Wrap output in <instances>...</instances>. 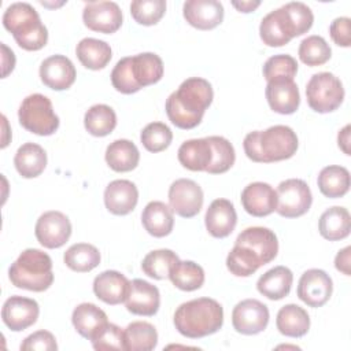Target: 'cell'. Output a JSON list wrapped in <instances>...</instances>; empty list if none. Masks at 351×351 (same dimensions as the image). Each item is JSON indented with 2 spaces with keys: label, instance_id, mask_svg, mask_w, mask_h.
<instances>
[{
  "label": "cell",
  "instance_id": "obj_49",
  "mask_svg": "<svg viewBox=\"0 0 351 351\" xmlns=\"http://www.w3.org/2000/svg\"><path fill=\"white\" fill-rule=\"evenodd\" d=\"M92 346L95 350H125V335L123 329H121L115 324H110L101 330V333L92 340Z\"/></svg>",
  "mask_w": 351,
  "mask_h": 351
},
{
  "label": "cell",
  "instance_id": "obj_46",
  "mask_svg": "<svg viewBox=\"0 0 351 351\" xmlns=\"http://www.w3.org/2000/svg\"><path fill=\"white\" fill-rule=\"evenodd\" d=\"M166 11L165 0H134L130 4L133 19L144 26L158 23Z\"/></svg>",
  "mask_w": 351,
  "mask_h": 351
},
{
  "label": "cell",
  "instance_id": "obj_36",
  "mask_svg": "<svg viewBox=\"0 0 351 351\" xmlns=\"http://www.w3.org/2000/svg\"><path fill=\"white\" fill-rule=\"evenodd\" d=\"M125 350L126 351H151L158 344V332L155 326L145 321H134L126 326Z\"/></svg>",
  "mask_w": 351,
  "mask_h": 351
},
{
  "label": "cell",
  "instance_id": "obj_25",
  "mask_svg": "<svg viewBox=\"0 0 351 351\" xmlns=\"http://www.w3.org/2000/svg\"><path fill=\"white\" fill-rule=\"evenodd\" d=\"M75 330L88 340H95L108 325L107 314L93 303L78 304L71 315Z\"/></svg>",
  "mask_w": 351,
  "mask_h": 351
},
{
  "label": "cell",
  "instance_id": "obj_10",
  "mask_svg": "<svg viewBox=\"0 0 351 351\" xmlns=\"http://www.w3.org/2000/svg\"><path fill=\"white\" fill-rule=\"evenodd\" d=\"M269 308L256 299H245L239 302L232 311V325L241 335H258L263 332L269 324Z\"/></svg>",
  "mask_w": 351,
  "mask_h": 351
},
{
  "label": "cell",
  "instance_id": "obj_6",
  "mask_svg": "<svg viewBox=\"0 0 351 351\" xmlns=\"http://www.w3.org/2000/svg\"><path fill=\"white\" fill-rule=\"evenodd\" d=\"M18 119L22 128L38 136H51L59 128V118L51 100L41 93H33L23 99L18 110Z\"/></svg>",
  "mask_w": 351,
  "mask_h": 351
},
{
  "label": "cell",
  "instance_id": "obj_23",
  "mask_svg": "<svg viewBox=\"0 0 351 351\" xmlns=\"http://www.w3.org/2000/svg\"><path fill=\"white\" fill-rule=\"evenodd\" d=\"M265 95L270 108L278 114H293L299 108L300 95L293 80L269 81Z\"/></svg>",
  "mask_w": 351,
  "mask_h": 351
},
{
  "label": "cell",
  "instance_id": "obj_35",
  "mask_svg": "<svg viewBox=\"0 0 351 351\" xmlns=\"http://www.w3.org/2000/svg\"><path fill=\"white\" fill-rule=\"evenodd\" d=\"M321 193L329 199L344 196L350 189V171L337 165L324 167L317 178Z\"/></svg>",
  "mask_w": 351,
  "mask_h": 351
},
{
  "label": "cell",
  "instance_id": "obj_4",
  "mask_svg": "<svg viewBox=\"0 0 351 351\" xmlns=\"http://www.w3.org/2000/svg\"><path fill=\"white\" fill-rule=\"evenodd\" d=\"M3 26L26 51H38L48 41V30L29 3H12L3 14Z\"/></svg>",
  "mask_w": 351,
  "mask_h": 351
},
{
  "label": "cell",
  "instance_id": "obj_15",
  "mask_svg": "<svg viewBox=\"0 0 351 351\" xmlns=\"http://www.w3.org/2000/svg\"><path fill=\"white\" fill-rule=\"evenodd\" d=\"M259 36L263 44L267 47H282L293 37H298L293 23L284 5L270 11L262 18L259 25Z\"/></svg>",
  "mask_w": 351,
  "mask_h": 351
},
{
  "label": "cell",
  "instance_id": "obj_26",
  "mask_svg": "<svg viewBox=\"0 0 351 351\" xmlns=\"http://www.w3.org/2000/svg\"><path fill=\"white\" fill-rule=\"evenodd\" d=\"M177 154L180 163L191 171H206L213 160V147L208 137L184 141Z\"/></svg>",
  "mask_w": 351,
  "mask_h": 351
},
{
  "label": "cell",
  "instance_id": "obj_42",
  "mask_svg": "<svg viewBox=\"0 0 351 351\" xmlns=\"http://www.w3.org/2000/svg\"><path fill=\"white\" fill-rule=\"evenodd\" d=\"M298 53L304 64L314 67L326 63L332 56V49L324 37L314 34L302 40Z\"/></svg>",
  "mask_w": 351,
  "mask_h": 351
},
{
  "label": "cell",
  "instance_id": "obj_18",
  "mask_svg": "<svg viewBox=\"0 0 351 351\" xmlns=\"http://www.w3.org/2000/svg\"><path fill=\"white\" fill-rule=\"evenodd\" d=\"M75 77V67L64 55H52L40 66V78L43 84L53 90L69 89L74 84Z\"/></svg>",
  "mask_w": 351,
  "mask_h": 351
},
{
  "label": "cell",
  "instance_id": "obj_50",
  "mask_svg": "<svg viewBox=\"0 0 351 351\" xmlns=\"http://www.w3.org/2000/svg\"><path fill=\"white\" fill-rule=\"evenodd\" d=\"M22 351H53L58 350L55 336L48 330H37L29 335L21 344Z\"/></svg>",
  "mask_w": 351,
  "mask_h": 351
},
{
  "label": "cell",
  "instance_id": "obj_1",
  "mask_svg": "<svg viewBox=\"0 0 351 351\" xmlns=\"http://www.w3.org/2000/svg\"><path fill=\"white\" fill-rule=\"evenodd\" d=\"M214 97L211 84L200 77H191L166 100V114L180 129L196 128Z\"/></svg>",
  "mask_w": 351,
  "mask_h": 351
},
{
  "label": "cell",
  "instance_id": "obj_51",
  "mask_svg": "<svg viewBox=\"0 0 351 351\" xmlns=\"http://www.w3.org/2000/svg\"><path fill=\"white\" fill-rule=\"evenodd\" d=\"M329 33L336 45L348 48L351 45V19L348 16L333 19L329 26Z\"/></svg>",
  "mask_w": 351,
  "mask_h": 351
},
{
  "label": "cell",
  "instance_id": "obj_31",
  "mask_svg": "<svg viewBox=\"0 0 351 351\" xmlns=\"http://www.w3.org/2000/svg\"><path fill=\"white\" fill-rule=\"evenodd\" d=\"M14 165L23 178H34L44 171L47 166V154L41 145L36 143H25L18 148L14 156Z\"/></svg>",
  "mask_w": 351,
  "mask_h": 351
},
{
  "label": "cell",
  "instance_id": "obj_47",
  "mask_svg": "<svg viewBox=\"0 0 351 351\" xmlns=\"http://www.w3.org/2000/svg\"><path fill=\"white\" fill-rule=\"evenodd\" d=\"M111 84L118 92L123 95H132L140 90V88L136 85L132 77L130 56L122 58L117 62L115 67L111 71Z\"/></svg>",
  "mask_w": 351,
  "mask_h": 351
},
{
  "label": "cell",
  "instance_id": "obj_11",
  "mask_svg": "<svg viewBox=\"0 0 351 351\" xmlns=\"http://www.w3.org/2000/svg\"><path fill=\"white\" fill-rule=\"evenodd\" d=\"M38 243L49 250L59 248L67 243L71 236L70 219L60 211H47L40 215L34 228Z\"/></svg>",
  "mask_w": 351,
  "mask_h": 351
},
{
  "label": "cell",
  "instance_id": "obj_7",
  "mask_svg": "<svg viewBox=\"0 0 351 351\" xmlns=\"http://www.w3.org/2000/svg\"><path fill=\"white\" fill-rule=\"evenodd\" d=\"M306 97L311 110L326 114L340 107L344 99V88L335 74L322 71L314 74L307 82Z\"/></svg>",
  "mask_w": 351,
  "mask_h": 351
},
{
  "label": "cell",
  "instance_id": "obj_40",
  "mask_svg": "<svg viewBox=\"0 0 351 351\" xmlns=\"http://www.w3.org/2000/svg\"><path fill=\"white\" fill-rule=\"evenodd\" d=\"M178 261V255L171 250H155L144 256L141 262V270L151 278L165 280L169 278L171 267Z\"/></svg>",
  "mask_w": 351,
  "mask_h": 351
},
{
  "label": "cell",
  "instance_id": "obj_20",
  "mask_svg": "<svg viewBox=\"0 0 351 351\" xmlns=\"http://www.w3.org/2000/svg\"><path fill=\"white\" fill-rule=\"evenodd\" d=\"M184 18L199 30H210L223 21V5L218 0H188L184 3Z\"/></svg>",
  "mask_w": 351,
  "mask_h": 351
},
{
  "label": "cell",
  "instance_id": "obj_16",
  "mask_svg": "<svg viewBox=\"0 0 351 351\" xmlns=\"http://www.w3.org/2000/svg\"><path fill=\"white\" fill-rule=\"evenodd\" d=\"M40 314L38 303L34 299L14 295L8 298L1 308V318L7 328L21 332L36 324Z\"/></svg>",
  "mask_w": 351,
  "mask_h": 351
},
{
  "label": "cell",
  "instance_id": "obj_24",
  "mask_svg": "<svg viewBox=\"0 0 351 351\" xmlns=\"http://www.w3.org/2000/svg\"><path fill=\"white\" fill-rule=\"evenodd\" d=\"M130 281L117 270H106L95 277L93 292L101 302L115 306L126 300Z\"/></svg>",
  "mask_w": 351,
  "mask_h": 351
},
{
  "label": "cell",
  "instance_id": "obj_48",
  "mask_svg": "<svg viewBox=\"0 0 351 351\" xmlns=\"http://www.w3.org/2000/svg\"><path fill=\"white\" fill-rule=\"evenodd\" d=\"M284 8L287 10L293 27L296 30V36H302L303 33L308 32L314 22L313 11L308 5L300 1H291L284 4Z\"/></svg>",
  "mask_w": 351,
  "mask_h": 351
},
{
  "label": "cell",
  "instance_id": "obj_12",
  "mask_svg": "<svg viewBox=\"0 0 351 351\" xmlns=\"http://www.w3.org/2000/svg\"><path fill=\"white\" fill-rule=\"evenodd\" d=\"M82 19L88 29L111 34L122 25V11L114 1H88L82 11Z\"/></svg>",
  "mask_w": 351,
  "mask_h": 351
},
{
  "label": "cell",
  "instance_id": "obj_43",
  "mask_svg": "<svg viewBox=\"0 0 351 351\" xmlns=\"http://www.w3.org/2000/svg\"><path fill=\"white\" fill-rule=\"evenodd\" d=\"M259 259L245 247L234 244L226 256L228 270L237 277H248L261 267Z\"/></svg>",
  "mask_w": 351,
  "mask_h": 351
},
{
  "label": "cell",
  "instance_id": "obj_45",
  "mask_svg": "<svg viewBox=\"0 0 351 351\" xmlns=\"http://www.w3.org/2000/svg\"><path fill=\"white\" fill-rule=\"evenodd\" d=\"M140 140L147 151L155 154L165 151L171 144L173 133L166 123L151 122L141 130Z\"/></svg>",
  "mask_w": 351,
  "mask_h": 351
},
{
  "label": "cell",
  "instance_id": "obj_39",
  "mask_svg": "<svg viewBox=\"0 0 351 351\" xmlns=\"http://www.w3.org/2000/svg\"><path fill=\"white\" fill-rule=\"evenodd\" d=\"M84 125L92 136L104 137L117 126L115 111L107 104H95L85 112Z\"/></svg>",
  "mask_w": 351,
  "mask_h": 351
},
{
  "label": "cell",
  "instance_id": "obj_44",
  "mask_svg": "<svg viewBox=\"0 0 351 351\" xmlns=\"http://www.w3.org/2000/svg\"><path fill=\"white\" fill-rule=\"evenodd\" d=\"M262 71L267 82L274 80H293L298 73V62L291 55L278 53L265 62Z\"/></svg>",
  "mask_w": 351,
  "mask_h": 351
},
{
  "label": "cell",
  "instance_id": "obj_30",
  "mask_svg": "<svg viewBox=\"0 0 351 351\" xmlns=\"http://www.w3.org/2000/svg\"><path fill=\"white\" fill-rule=\"evenodd\" d=\"M318 230L319 234L329 241L346 239L351 230V217L348 210L340 206L325 210L319 217Z\"/></svg>",
  "mask_w": 351,
  "mask_h": 351
},
{
  "label": "cell",
  "instance_id": "obj_19",
  "mask_svg": "<svg viewBox=\"0 0 351 351\" xmlns=\"http://www.w3.org/2000/svg\"><path fill=\"white\" fill-rule=\"evenodd\" d=\"M243 208L252 217H266L277 208V193L267 182H251L241 192Z\"/></svg>",
  "mask_w": 351,
  "mask_h": 351
},
{
  "label": "cell",
  "instance_id": "obj_9",
  "mask_svg": "<svg viewBox=\"0 0 351 351\" xmlns=\"http://www.w3.org/2000/svg\"><path fill=\"white\" fill-rule=\"evenodd\" d=\"M203 191L197 182L189 178L176 180L169 188V206L177 215L192 218L203 207Z\"/></svg>",
  "mask_w": 351,
  "mask_h": 351
},
{
  "label": "cell",
  "instance_id": "obj_54",
  "mask_svg": "<svg viewBox=\"0 0 351 351\" xmlns=\"http://www.w3.org/2000/svg\"><path fill=\"white\" fill-rule=\"evenodd\" d=\"M350 129L351 126L350 125H346L337 134V143H339V147L340 149L346 154V155H350Z\"/></svg>",
  "mask_w": 351,
  "mask_h": 351
},
{
  "label": "cell",
  "instance_id": "obj_55",
  "mask_svg": "<svg viewBox=\"0 0 351 351\" xmlns=\"http://www.w3.org/2000/svg\"><path fill=\"white\" fill-rule=\"evenodd\" d=\"M232 5L237 8L240 12H252L255 8L261 5V1H232Z\"/></svg>",
  "mask_w": 351,
  "mask_h": 351
},
{
  "label": "cell",
  "instance_id": "obj_41",
  "mask_svg": "<svg viewBox=\"0 0 351 351\" xmlns=\"http://www.w3.org/2000/svg\"><path fill=\"white\" fill-rule=\"evenodd\" d=\"M208 141L213 147V160L206 171L208 174L226 173L234 165L236 154L233 145L222 136H210Z\"/></svg>",
  "mask_w": 351,
  "mask_h": 351
},
{
  "label": "cell",
  "instance_id": "obj_38",
  "mask_svg": "<svg viewBox=\"0 0 351 351\" xmlns=\"http://www.w3.org/2000/svg\"><path fill=\"white\" fill-rule=\"evenodd\" d=\"M173 285L181 291H196L204 284V270L192 261H178L169 274Z\"/></svg>",
  "mask_w": 351,
  "mask_h": 351
},
{
  "label": "cell",
  "instance_id": "obj_8",
  "mask_svg": "<svg viewBox=\"0 0 351 351\" xmlns=\"http://www.w3.org/2000/svg\"><path fill=\"white\" fill-rule=\"evenodd\" d=\"M277 208L276 211L284 218H298L304 215L313 203V195L300 178H289L281 181L277 186Z\"/></svg>",
  "mask_w": 351,
  "mask_h": 351
},
{
  "label": "cell",
  "instance_id": "obj_27",
  "mask_svg": "<svg viewBox=\"0 0 351 351\" xmlns=\"http://www.w3.org/2000/svg\"><path fill=\"white\" fill-rule=\"evenodd\" d=\"M144 229L154 237H165L171 233L174 226L173 210L163 202H149L141 214Z\"/></svg>",
  "mask_w": 351,
  "mask_h": 351
},
{
  "label": "cell",
  "instance_id": "obj_5",
  "mask_svg": "<svg viewBox=\"0 0 351 351\" xmlns=\"http://www.w3.org/2000/svg\"><path fill=\"white\" fill-rule=\"evenodd\" d=\"M8 277L16 288L43 292L53 282L52 259L37 248H27L21 252L8 269Z\"/></svg>",
  "mask_w": 351,
  "mask_h": 351
},
{
  "label": "cell",
  "instance_id": "obj_14",
  "mask_svg": "<svg viewBox=\"0 0 351 351\" xmlns=\"http://www.w3.org/2000/svg\"><path fill=\"white\" fill-rule=\"evenodd\" d=\"M237 245L248 248L261 262L270 263L278 252V240L273 230L263 226H251L244 229L236 239Z\"/></svg>",
  "mask_w": 351,
  "mask_h": 351
},
{
  "label": "cell",
  "instance_id": "obj_2",
  "mask_svg": "<svg viewBox=\"0 0 351 351\" xmlns=\"http://www.w3.org/2000/svg\"><path fill=\"white\" fill-rule=\"evenodd\" d=\"M298 136L292 128L274 125L266 130L250 132L243 141L248 159L256 163H273L292 158L298 151Z\"/></svg>",
  "mask_w": 351,
  "mask_h": 351
},
{
  "label": "cell",
  "instance_id": "obj_32",
  "mask_svg": "<svg viewBox=\"0 0 351 351\" xmlns=\"http://www.w3.org/2000/svg\"><path fill=\"white\" fill-rule=\"evenodd\" d=\"M276 326L284 336L302 337L310 329V317L303 307L289 303L278 310Z\"/></svg>",
  "mask_w": 351,
  "mask_h": 351
},
{
  "label": "cell",
  "instance_id": "obj_37",
  "mask_svg": "<svg viewBox=\"0 0 351 351\" xmlns=\"http://www.w3.org/2000/svg\"><path fill=\"white\" fill-rule=\"evenodd\" d=\"M63 261L69 269L77 273L93 270L100 263L99 250L88 243H77L69 247L63 255Z\"/></svg>",
  "mask_w": 351,
  "mask_h": 351
},
{
  "label": "cell",
  "instance_id": "obj_22",
  "mask_svg": "<svg viewBox=\"0 0 351 351\" xmlns=\"http://www.w3.org/2000/svg\"><path fill=\"white\" fill-rule=\"evenodd\" d=\"M138 202L137 186L129 180H114L104 189L106 208L114 215H128Z\"/></svg>",
  "mask_w": 351,
  "mask_h": 351
},
{
  "label": "cell",
  "instance_id": "obj_3",
  "mask_svg": "<svg viewBox=\"0 0 351 351\" xmlns=\"http://www.w3.org/2000/svg\"><path fill=\"white\" fill-rule=\"evenodd\" d=\"M223 325V308L211 298H197L178 306L174 326L185 337L200 339L218 332Z\"/></svg>",
  "mask_w": 351,
  "mask_h": 351
},
{
  "label": "cell",
  "instance_id": "obj_53",
  "mask_svg": "<svg viewBox=\"0 0 351 351\" xmlns=\"http://www.w3.org/2000/svg\"><path fill=\"white\" fill-rule=\"evenodd\" d=\"M1 51H3V73H1V77L5 78L14 70L15 56H14V52L11 49H8L7 45L3 44V43H1Z\"/></svg>",
  "mask_w": 351,
  "mask_h": 351
},
{
  "label": "cell",
  "instance_id": "obj_52",
  "mask_svg": "<svg viewBox=\"0 0 351 351\" xmlns=\"http://www.w3.org/2000/svg\"><path fill=\"white\" fill-rule=\"evenodd\" d=\"M350 254H351V247H346L340 250L335 258V266L339 271H341L346 276L351 274L350 270Z\"/></svg>",
  "mask_w": 351,
  "mask_h": 351
},
{
  "label": "cell",
  "instance_id": "obj_13",
  "mask_svg": "<svg viewBox=\"0 0 351 351\" xmlns=\"http://www.w3.org/2000/svg\"><path fill=\"white\" fill-rule=\"evenodd\" d=\"M332 291V278L321 269H310L304 271L298 284V298L314 308L324 306L330 299Z\"/></svg>",
  "mask_w": 351,
  "mask_h": 351
},
{
  "label": "cell",
  "instance_id": "obj_34",
  "mask_svg": "<svg viewBox=\"0 0 351 351\" xmlns=\"http://www.w3.org/2000/svg\"><path fill=\"white\" fill-rule=\"evenodd\" d=\"M138 160L140 152L134 143H132L130 140H115L106 149V162L114 171H130L137 167Z\"/></svg>",
  "mask_w": 351,
  "mask_h": 351
},
{
  "label": "cell",
  "instance_id": "obj_33",
  "mask_svg": "<svg viewBox=\"0 0 351 351\" xmlns=\"http://www.w3.org/2000/svg\"><path fill=\"white\" fill-rule=\"evenodd\" d=\"M75 53L81 64L89 70L104 69L112 56L111 47L106 41L92 37L82 38L77 44Z\"/></svg>",
  "mask_w": 351,
  "mask_h": 351
},
{
  "label": "cell",
  "instance_id": "obj_17",
  "mask_svg": "<svg viewBox=\"0 0 351 351\" xmlns=\"http://www.w3.org/2000/svg\"><path fill=\"white\" fill-rule=\"evenodd\" d=\"M125 306L132 314L152 317L158 313L160 306L159 289L145 280L134 278L130 282Z\"/></svg>",
  "mask_w": 351,
  "mask_h": 351
},
{
  "label": "cell",
  "instance_id": "obj_29",
  "mask_svg": "<svg viewBox=\"0 0 351 351\" xmlns=\"http://www.w3.org/2000/svg\"><path fill=\"white\" fill-rule=\"evenodd\" d=\"M292 282V271L285 266H276L259 277L256 289L270 300H280L289 293Z\"/></svg>",
  "mask_w": 351,
  "mask_h": 351
},
{
  "label": "cell",
  "instance_id": "obj_21",
  "mask_svg": "<svg viewBox=\"0 0 351 351\" xmlns=\"http://www.w3.org/2000/svg\"><path fill=\"white\" fill-rule=\"evenodd\" d=\"M204 223L207 232L217 239L228 237L236 228L237 214L234 206L228 199H215L206 211Z\"/></svg>",
  "mask_w": 351,
  "mask_h": 351
},
{
  "label": "cell",
  "instance_id": "obj_28",
  "mask_svg": "<svg viewBox=\"0 0 351 351\" xmlns=\"http://www.w3.org/2000/svg\"><path fill=\"white\" fill-rule=\"evenodd\" d=\"M130 71L136 85L141 89L160 81L163 77V62L156 53L143 52L130 56Z\"/></svg>",
  "mask_w": 351,
  "mask_h": 351
}]
</instances>
